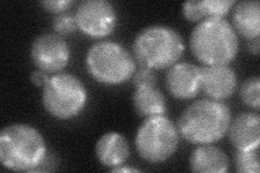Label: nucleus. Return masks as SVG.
<instances>
[{
	"instance_id": "obj_8",
	"label": "nucleus",
	"mask_w": 260,
	"mask_h": 173,
	"mask_svg": "<svg viewBox=\"0 0 260 173\" xmlns=\"http://www.w3.org/2000/svg\"><path fill=\"white\" fill-rule=\"evenodd\" d=\"M75 19L79 30L91 38L108 37L117 25V12L108 0H84L79 3Z\"/></svg>"
},
{
	"instance_id": "obj_24",
	"label": "nucleus",
	"mask_w": 260,
	"mask_h": 173,
	"mask_svg": "<svg viewBox=\"0 0 260 173\" xmlns=\"http://www.w3.org/2000/svg\"><path fill=\"white\" fill-rule=\"evenodd\" d=\"M247 47H248V50H249V52L251 54L258 55L259 54V37L254 38V39H250Z\"/></svg>"
},
{
	"instance_id": "obj_7",
	"label": "nucleus",
	"mask_w": 260,
	"mask_h": 173,
	"mask_svg": "<svg viewBox=\"0 0 260 173\" xmlns=\"http://www.w3.org/2000/svg\"><path fill=\"white\" fill-rule=\"evenodd\" d=\"M179 135L177 127L165 115L146 118L135 137L137 153L146 162H165L176 154Z\"/></svg>"
},
{
	"instance_id": "obj_3",
	"label": "nucleus",
	"mask_w": 260,
	"mask_h": 173,
	"mask_svg": "<svg viewBox=\"0 0 260 173\" xmlns=\"http://www.w3.org/2000/svg\"><path fill=\"white\" fill-rule=\"evenodd\" d=\"M190 48L193 55L203 64H230L239 53L240 40L225 19L208 18L193 28Z\"/></svg>"
},
{
	"instance_id": "obj_10",
	"label": "nucleus",
	"mask_w": 260,
	"mask_h": 173,
	"mask_svg": "<svg viewBox=\"0 0 260 173\" xmlns=\"http://www.w3.org/2000/svg\"><path fill=\"white\" fill-rule=\"evenodd\" d=\"M201 67L189 62H178L166 73L168 92L178 100H191L202 90Z\"/></svg>"
},
{
	"instance_id": "obj_21",
	"label": "nucleus",
	"mask_w": 260,
	"mask_h": 173,
	"mask_svg": "<svg viewBox=\"0 0 260 173\" xmlns=\"http://www.w3.org/2000/svg\"><path fill=\"white\" fill-rule=\"evenodd\" d=\"M133 82H134L136 88H138V87H155L156 76H155V74H154L153 70L141 66L140 68L136 70L134 76H133Z\"/></svg>"
},
{
	"instance_id": "obj_11",
	"label": "nucleus",
	"mask_w": 260,
	"mask_h": 173,
	"mask_svg": "<svg viewBox=\"0 0 260 173\" xmlns=\"http://www.w3.org/2000/svg\"><path fill=\"white\" fill-rule=\"evenodd\" d=\"M202 90L216 101H223L232 96L238 87V77L229 64L205 65L201 67Z\"/></svg>"
},
{
	"instance_id": "obj_4",
	"label": "nucleus",
	"mask_w": 260,
	"mask_h": 173,
	"mask_svg": "<svg viewBox=\"0 0 260 173\" xmlns=\"http://www.w3.org/2000/svg\"><path fill=\"white\" fill-rule=\"evenodd\" d=\"M185 50L184 41L173 27L153 24L138 32L133 51L141 66L153 71L169 68L181 59Z\"/></svg>"
},
{
	"instance_id": "obj_19",
	"label": "nucleus",
	"mask_w": 260,
	"mask_h": 173,
	"mask_svg": "<svg viewBox=\"0 0 260 173\" xmlns=\"http://www.w3.org/2000/svg\"><path fill=\"white\" fill-rule=\"evenodd\" d=\"M260 79L259 76H253L243 82L240 88V97L242 102L259 111L260 109Z\"/></svg>"
},
{
	"instance_id": "obj_1",
	"label": "nucleus",
	"mask_w": 260,
	"mask_h": 173,
	"mask_svg": "<svg viewBox=\"0 0 260 173\" xmlns=\"http://www.w3.org/2000/svg\"><path fill=\"white\" fill-rule=\"evenodd\" d=\"M231 120V110L222 101L201 98L181 113L177 129L191 144H213L226 134Z\"/></svg>"
},
{
	"instance_id": "obj_12",
	"label": "nucleus",
	"mask_w": 260,
	"mask_h": 173,
	"mask_svg": "<svg viewBox=\"0 0 260 173\" xmlns=\"http://www.w3.org/2000/svg\"><path fill=\"white\" fill-rule=\"evenodd\" d=\"M228 134L237 151L259 148L260 117L258 113H242L231 120Z\"/></svg>"
},
{
	"instance_id": "obj_2",
	"label": "nucleus",
	"mask_w": 260,
	"mask_h": 173,
	"mask_svg": "<svg viewBox=\"0 0 260 173\" xmlns=\"http://www.w3.org/2000/svg\"><path fill=\"white\" fill-rule=\"evenodd\" d=\"M47 158V144L39 131L25 123H12L0 132V161L11 171L32 172Z\"/></svg>"
},
{
	"instance_id": "obj_23",
	"label": "nucleus",
	"mask_w": 260,
	"mask_h": 173,
	"mask_svg": "<svg viewBox=\"0 0 260 173\" xmlns=\"http://www.w3.org/2000/svg\"><path fill=\"white\" fill-rule=\"evenodd\" d=\"M49 79H50V77L48 76V73L42 70L34 71L30 74V81L32 82V85H35L37 87L44 88L47 85Z\"/></svg>"
},
{
	"instance_id": "obj_15",
	"label": "nucleus",
	"mask_w": 260,
	"mask_h": 173,
	"mask_svg": "<svg viewBox=\"0 0 260 173\" xmlns=\"http://www.w3.org/2000/svg\"><path fill=\"white\" fill-rule=\"evenodd\" d=\"M233 28L245 39L259 37L260 3L258 0H244L234 5Z\"/></svg>"
},
{
	"instance_id": "obj_6",
	"label": "nucleus",
	"mask_w": 260,
	"mask_h": 173,
	"mask_svg": "<svg viewBox=\"0 0 260 173\" xmlns=\"http://www.w3.org/2000/svg\"><path fill=\"white\" fill-rule=\"evenodd\" d=\"M87 100L88 92L83 81L70 73L55 74L43 88L45 110L60 120L78 116L85 110Z\"/></svg>"
},
{
	"instance_id": "obj_13",
	"label": "nucleus",
	"mask_w": 260,
	"mask_h": 173,
	"mask_svg": "<svg viewBox=\"0 0 260 173\" xmlns=\"http://www.w3.org/2000/svg\"><path fill=\"white\" fill-rule=\"evenodd\" d=\"M96 158L103 166L115 168L124 164L130 156L127 139L119 132H108L95 144Z\"/></svg>"
},
{
	"instance_id": "obj_18",
	"label": "nucleus",
	"mask_w": 260,
	"mask_h": 173,
	"mask_svg": "<svg viewBox=\"0 0 260 173\" xmlns=\"http://www.w3.org/2000/svg\"><path fill=\"white\" fill-rule=\"evenodd\" d=\"M234 166L240 173L259 172V148L245 151H237L234 156Z\"/></svg>"
},
{
	"instance_id": "obj_17",
	"label": "nucleus",
	"mask_w": 260,
	"mask_h": 173,
	"mask_svg": "<svg viewBox=\"0 0 260 173\" xmlns=\"http://www.w3.org/2000/svg\"><path fill=\"white\" fill-rule=\"evenodd\" d=\"M133 104L140 117L160 116L167 111L165 95L156 87H138L133 95Z\"/></svg>"
},
{
	"instance_id": "obj_20",
	"label": "nucleus",
	"mask_w": 260,
	"mask_h": 173,
	"mask_svg": "<svg viewBox=\"0 0 260 173\" xmlns=\"http://www.w3.org/2000/svg\"><path fill=\"white\" fill-rule=\"evenodd\" d=\"M52 27L56 34L60 36L70 35L72 32H74L78 28L75 13L67 11L56 14L52 21Z\"/></svg>"
},
{
	"instance_id": "obj_25",
	"label": "nucleus",
	"mask_w": 260,
	"mask_h": 173,
	"mask_svg": "<svg viewBox=\"0 0 260 173\" xmlns=\"http://www.w3.org/2000/svg\"><path fill=\"white\" fill-rule=\"evenodd\" d=\"M140 171L141 170L138 169V168L126 167V166H123V164H121V166H118V167L111 169V172H121V173H124V172H128V173H130V172H140Z\"/></svg>"
},
{
	"instance_id": "obj_16",
	"label": "nucleus",
	"mask_w": 260,
	"mask_h": 173,
	"mask_svg": "<svg viewBox=\"0 0 260 173\" xmlns=\"http://www.w3.org/2000/svg\"><path fill=\"white\" fill-rule=\"evenodd\" d=\"M234 5L233 0H189L183 4L182 13L190 22H201L208 18H223Z\"/></svg>"
},
{
	"instance_id": "obj_14",
	"label": "nucleus",
	"mask_w": 260,
	"mask_h": 173,
	"mask_svg": "<svg viewBox=\"0 0 260 173\" xmlns=\"http://www.w3.org/2000/svg\"><path fill=\"white\" fill-rule=\"evenodd\" d=\"M230 160L220 147L200 145L190 156V169L200 173H224L229 171Z\"/></svg>"
},
{
	"instance_id": "obj_5",
	"label": "nucleus",
	"mask_w": 260,
	"mask_h": 173,
	"mask_svg": "<svg viewBox=\"0 0 260 173\" xmlns=\"http://www.w3.org/2000/svg\"><path fill=\"white\" fill-rule=\"evenodd\" d=\"M86 67L89 75L100 84L117 86L133 78L137 64L124 46L116 41L104 40L88 49Z\"/></svg>"
},
{
	"instance_id": "obj_9",
	"label": "nucleus",
	"mask_w": 260,
	"mask_h": 173,
	"mask_svg": "<svg viewBox=\"0 0 260 173\" xmlns=\"http://www.w3.org/2000/svg\"><path fill=\"white\" fill-rule=\"evenodd\" d=\"M30 59L38 70L58 74L68 66L71 50L62 36L46 32L32 40Z\"/></svg>"
},
{
	"instance_id": "obj_22",
	"label": "nucleus",
	"mask_w": 260,
	"mask_h": 173,
	"mask_svg": "<svg viewBox=\"0 0 260 173\" xmlns=\"http://www.w3.org/2000/svg\"><path fill=\"white\" fill-rule=\"evenodd\" d=\"M74 4V0H44V2H40V5L46 11L56 14L67 12Z\"/></svg>"
}]
</instances>
